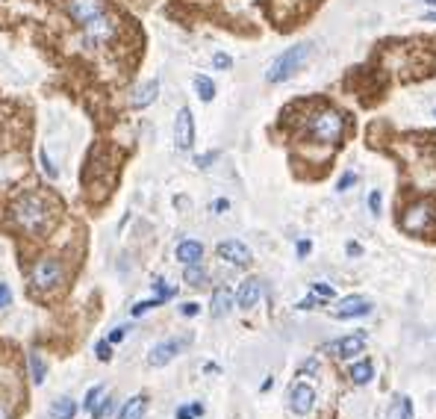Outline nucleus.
<instances>
[{"instance_id":"obj_1","label":"nucleus","mask_w":436,"mask_h":419,"mask_svg":"<svg viewBox=\"0 0 436 419\" xmlns=\"http://www.w3.org/2000/svg\"><path fill=\"white\" fill-rule=\"evenodd\" d=\"M12 219H15V225L27 233H42L47 228V221H51V207L42 195L35 192H27L24 198H18L12 204Z\"/></svg>"},{"instance_id":"obj_2","label":"nucleus","mask_w":436,"mask_h":419,"mask_svg":"<svg viewBox=\"0 0 436 419\" xmlns=\"http://www.w3.org/2000/svg\"><path fill=\"white\" fill-rule=\"evenodd\" d=\"M309 136L316 142H325V145H336L342 142V133H345V118L342 113H336V109H318V113L309 116Z\"/></svg>"},{"instance_id":"obj_3","label":"nucleus","mask_w":436,"mask_h":419,"mask_svg":"<svg viewBox=\"0 0 436 419\" xmlns=\"http://www.w3.org/2000/svg\"><path fill=\"white\" fill-rule=\"evenodd\" d=\"M309 51H313L309 45H292L289 51H283V54L271 63V68L266 71V80H268V83H283V80H289L292 74L304 65V59L309 56Z\"/></svg>"},{"instance_id":"obj_4","label":"nucleus","mask_w":436,"mask_h":419,"mask_svg":"<svg viewBox=\"0 0 436 419\" xmlns=\"http://www.w3.org/2000/svg\"><path fill=\"white\" fill-rule=\"evenodd\" d=\"M65 280V266H62L56 257H39V260L33 263L30 269V287L35 292H47L59 287V283Z\"/></svg>"},{"instance_id":"obj_5","label":"nucleus","mask_w":436,"mask_h":419,"mask_svg":"<svg viewBox=\"0 0 436 419\" xmlns=\"http://www.w3.org/2000/svg\"><path fill=\"white\" fill-rule=\"evenodd\" d=\"M433 204L430 201H413L410 204L404 213H401V228L407 230V233H428L430 230V225H433Z\"/></svg>"},{"instance_id":"obj_6","label":"nucleus","mask_w":436,"mask_h":419,"mask_svg":"<svg viewBox=\"0 0 436 419\" xmlns=\"http://www.w3.org/2000/svg\"><path fill=\"white\" fill-rule=\"evenodd\" d=\"M65 12L71 15V21H77L80 27H86L89 21L106 15V0H68Z\"/></svg>"},{"instance_id":"obj_7","label":"nucleus","mask_w":436,"mask_h":419,"mask_svg":"<svg viewBox=\"0 0 436 419\" xmlns=\"http://www.w3.org/2000/svg\"><path fill=\"white\" fill-rule=\"evenodd\" d=\"M83 30V42L86 45H106L112 35H115V18L109 15H101V18H95V21H89L86 27H80Z\"/></svg>"},{"instance_id":"obj_8","label":"nucleus","mask_w":436,"mask_h":419,"mask_svg":"<svg viewBox=\"0 0 436 419\" xmlns=\"http://www.w3.org/2000/svg\"><path fill=\"white\" fill-rule=\"evenodd\" d=\"M174 145H177V151H189L195 145V116L189 106H183L174 118Z\"/></svg>"},{"instance_id":"obj_9","label":"nucleus","mask_w":436,"mask_h":419,"mask_svg":"<svg viewBox=\"0 0 436 419\" xmlns=\"http://www.w3.org/2000/svg\"><path fill=\"white\" fill-rule=\"evenodd\" d=\"M316 404V390L309 384H292L289 387V411L295 416H307Z\"/></svg>"},{"instance_id":"obj_10","label":"nucleus","mask_w":436,"mask_h":419,"mask_svg":"<svg viewBox=\"0 0 436 419\" xmlns=\"http://www.w3.org/2000/svg\"><path fill=\"white\" fill-rule=\"evenodd\" d=\"M224 263H230V266H248L254 260L251 257V248H248L245 242H239V239H224L221 245H218V251H216Z\"/></svg>"},{"instance_id":"obj_11","label":"nucleus","mask_w":436,"mask_h":419,"mask_svg":"<svg viewBox=\"0 0 436 419\" xmlns=\"http://www.w3.org/2000/svg\"><path fill=\"white\" fill-rule=\"evenodd\" d=\"M189 342V337H180V340H165V342H156V346L151 349V354H147V363L151 366H165V363H171L174 357L180 354V349Z\"/></svg>"},{"instance_id":"obj_12","label":"nucleus","mask_w":436,"mask_h":419,"mask_svg":"<svg viewBox=\"0 0 436 419\" xmlns=\"http://www.w3.org/2000/svg\"><path fill=\"white\" fill-rule=\"evenodd\" d=\"M259 299H263V280H259V278H248V280H242V287L236 290V304H239L242 310L257 307Z\"/></svg>"},{"instance_id":"obj_13","label":"nucleus","mask_w":436,"mask_h":419,"mask_svg":"<svg viewBox=\"0 0 436 419\" xmlns=\"http://www.w3.org/2000/svg\"><path fill=\"white\" fill-rule=\"evenodd\" d=\"M371 310V301H366L363 295H348V299L339 301V307H333L330 316L333 319H354V316H363Z\"/></svg>"},{"instance_id":"obj_14","label":"nucleus","mask_w":436,"mask_h":419,"mask_svg":"<svg viewBox=\"0 0 436 419\" xmlns=\"http://www.w3.org/2000/svg\"><path fill=\"white\" fill-rule=\"evenodd\" d=\"M325 349L333 351L336 357H342V361H348V357H357L360 351L366 349V337L363 334H348V337L330 342V346H325Z\"/></svg>"},{"instance_id":"obj_15","label":"nucleus","mask_w":436,"mask_h":419,"mask_svg":"<svg viewBox=\"0 0 436 419\" xmlns=\"http://www.w3.org/2000/svg\"><path fill=\"white\" fill-rule=\"evenodd\" d=\"M156 95H159V80H147L142 86H136L133 95H130V106L133 109H145V106H151L156 101Z\"/></svg>"},{"instance_id":"obj_16","label":"nucleus","mask_w":436,"mask_h":419,"mask_svg":"<svg viewBox=\"0 0 436 419\" xmlns=\"http://www.w3.org/2000/svg\"><path fill=\"white\" fill-rule=\"evenodd\" d=\"M236 304V295L227 290V287H218L213 292V301H209V313H213V319H224Z\"/></svg>"},{"instance_id":"obj_17","label":"nucleus","mask_w":436,"mask_h":419,"mask_svg":"<svg viewBox=\"0 0 436 419\" xmlns=\"http://www.w3.org/2000/svg\"><path fill=\"white\" fill-rule=\"evenodd\" d=\"M201 257H204V245L197 239H183L177 245V260L183 266H197V263H201Z\"/></svg>"},{"instance_id":"obj_18","label":"nucleus","mask_w":436,"mask_h":419,"mask_svg":"<svg viewBox=\"0 0 436 419\" xmlns=\"http://www.w3.org/2000/svg\"><path fill=\"white\" fill-rule=\"evenodd\" d=\"M145 411H147V396H145V393H139V396L127 399V404L118 411V419H142Z\"/></svg>"},{"instance_id":"obj_19","label":"nucleus","mask_w":436,"mask_h":419,"mask_svg":"<svg viewBox=\"0 0 436 419\" xmlns=\"http://www.w3.org/2000/svg\"><path fill=\"white\" fill-rule=\"evenodd\" d=\"M74 413H77V402L71 396H59L51 404V419H74Z\"/></svg>"},{"instance_id":"obj_20","label":"nucleus","mask_w":436,"mask_h":419,"mask_svg":"<svg viewBox=\"0 0 436 419\" xmlns=\"http://www.w3.org/2000/svg\"><path fill=\"white\" fill-rule=\"evenodd\" d=\"M389 419H413V404H410V399L407 396H398L392 399V404H389V413H386Z\"/></svg>"},{"instance_id":"obj_21","label":"nucleus","mask_w":436,"mask_h":419,"mask_svg":"<svg viewBox=\"0 0 436 419\" xmlns=\"http://www.w3.org/2000/svg\"><path fill=\"white\" fill-rule=\"evenodd\" d=\"M192 83H195V95L201 97L204 104H209V101L216 97V83L209 80L207 74H195V80H192Z\"/></svg>"},{"instance_id":"obj_22","label":"nucleus","mask_w":436,"mask_h":419,"mask_svg":"<svg viewBox=\"0 0 436 419\" xmlns=\"http://www.w3.org/2000/svg\"><path fill=\"white\" fill-rule=\"evenodd\" d=\"M348 375H351V381H354V384H360V387H363V384H369V381L375 378V366H371L369 361H363V363H354L351 369H348Z\"/></svg>"},{"instance_id":"obj_23","label":"nucleus","mask_w":436,"mask_h":419,"mask_svg":"<svg viewBox=\"0 0 436 419\" xmlns=\"http://www.w3.org/2000/svg\"><path fill=\"white\" fill-rule=\"evenodd\" d=\"M27 363H30V372H33V384H42L45 375H47V363L42 361L39 351H30L27 354Z\"/></svg>"},{"instance_id":"obj_24","label":"nucleus","mask_w":436,"mask_h":419,"mask_svg":"<svg viewBox=\"0 0 436 419\" xmlns=\"http://www.w3.org/2000/svg\"><path fill=\"white\" fill-rule=\"evenodd\" d=\"M183 280L189 283V287H207V280H209V278H207V272L201 269V263H197V266H186Z\"/></svg>"},{"instance_id":"obj_25","label":"nucleus","mask_w":436,"mask_h":419,"mask_svg":"<svg viewBox=\"0 0 436 419\" xmlns=\"http://www.w3.org/2000/svg\"><path fill=\"white\" fill-rule=\"evenodd\" d=\"M104 393H106V387H104V384H95V387H92L89 393H86V399H83V408H86V411H89V413H92V411L97 408V404H101V399H104Z\"/></svg>"},{"instance_id":"obj_26","label":"nucleus","mask_w":436,"mask_h":419,"mask_svg":"<svg viewBox=\"0 0 436 419\" xmlns=\"http://www.w3.org/2000/svg\"><path fill=\"white\" fill-rule=\"evenodd\" d=\"M39 159H42V171H45V175L51 177V180H56V177H59V168L54 166V159H51V154H47L45 148L39 151Z\"/></svg>"},{"instance_id":"obj_27","label":"nucleus","mask_w":436,"mask_h":419,"mask_svg":"<svg viewBox=\"0 0 436 419\" xmlns=\"http://www.w3.org/2000/svg\"><path fill=\"white\" fill-rule=\"evenodd\" d=\"M154 290H156V299H159V301L174 299V295H177V290H174V287H165L163 278H156V280H154Z\"/></svg>"},{"instance_id":"obj_28","label":"nucleus","mask_w":436,"mask_h":419,"mask_svg":"<svg viewBox=\"0 0 436 419\" xmlns=\"http://www.w3.org/2000/svg\"><path fill=\"white\" fill-rule=\"evenodd\" d=\"M204 413V404H183V408H177V419H195Z\"/></svg>"},{"instance_id":"obj_29","label":"nucleus","mask_w":436,"mask_h":419,"mask_svg":"<svg viewBox=\"0 0 436 419\" xmlns=\"http://www.w3.org/2000/svg\"><path fill=\"white\" fill-rule=\"evenodd\" d=\"M216 159H218V151H207V154H197V157H195V166H197V168H209V166L216 163Z\"/></svg>"},{"instance_id":"obj_30","label":"nucleus","mask_w":436,"mask_h":419,"mask_svg":"<svg viewBox=\"0 0 436 419\" xmlns=\"http://www.w3.org/2000/svg\"><path fill=\"white\" fill-rule=\"evenodd\" d=\"M313 295H318V299H333V295H336V290L330 287V283H313Z\"/></svg>"},{"instance_id":"obj_31","label":"nucleus","mask_w":436,"mask_h":419,"mask_svg":"<svg viewBox=\"0 0 436 419\" xmlns=\"http://www.w3.org/2000/svg\"><path fill=\"white\" fill-rule=\"evenodd\" d=\"M159 304H163V301H159V299H147V301H139V304H136V307H133V316H142V313H147V310H154V307H159Z\"/></svg>"},{"instance_id":"obj_32","label":"nucleus","mask_w":436,"mask_h":419,"mask_svg":"<svg viewBox=\"0 0 436 419\" xmlns=\"http://www.w3.org/2000/svg\"><path fill=\"white\" fill-rule=\"evenodd\" d=\"M354 183H357V175H354V171H345V175L339 177V183H336V189H339V192H348V189L354 187Z\"/></svg>"},{"instance_id":"obj_33","label":"nucleus","mask_w":436,"mask_h":419,"mask_svg":"<svg viewBox=\"0 0 436 419\" xmlns=\"http://www.w3.org/2000/svg\"><path fill=\"white\" fill-rule=\"evenodd\" d=\"M230 65H233V59H230L227 54H221V51H218V54H213V68H218V71H227Z\"/></svg>"},{"instance_id":"obj_34","label":"nucleus","mask_w":436,"mask_h":419,"mask_svg":"<svg viewBox=\"0 0 436 419\" xmlns=\"http://www.w3.org/2000/svg\"><path fill=\"white\" fill-rule=\"evenodd\" d=\"M109 411H112V399L106 396V399H101V404H97V408L92 411V419H104Z\"/></svg>"},{"instance_id":"obj_35","label":"nucleus","mask_w":436,"mask_h":419,"mask_svg":"<svg viewBox=\"0 0 436 419\" xmlns=\"http://www.w3.org/2000/svg\"><path fill=\"white\" fill-rule=\"evenodd\" d=\"M380 204H383V195L375 189L369 195V209H371V216H380Z\"/></svg>"},{"instance_id":"obj_36","label":"nucleus","mask_w":436,"mask_h":419,"mask_svg":"<svg viewBox=\"0 0 436 419\" xmlns=\"http://www.w3.org/2000/svg\"><path fill=\"white\" fill-rule=\"evenodd\" d=\"M95 351H97V361H109V357H112V342L109 340H101Z\"/></svg>"},{"instance_id":"obj_37","label":"nucleus","mask_w":436,"mask_h":419,"mask_svg":"<svg viewBox=\"0 0 436 419\" xmlns=\"http://www.w3.org/2000/svg\"><path fill=\"white\" fill-rule=\"evenodd\" d=\"M9 304H12V290L9 283H0V310H6Z\"/></svg>"},{"instance_id":"obj_38","label":"nucleus","mask_w":436,"mask_h":419,"mask_svg":"<svg viewBox=\"0 0 436 419\" xmlns=\"http://www.w3.org/2000/svg\"><path fill=\"white\" fill-rule=\"evenodd\" d=\"M227 209H230V201H227V198L213 201V213H227Z\"/></svg>"},{"instance_id":"obj_39","label":"nucleus","mask_w":436,"mask_h":419,"mask_svg":"<svg viewBox=\"0 0 436 419\" xmlns=\"http://www.w3.org/2000/svg\"><path fill=\"white\" fill-rule=\"evenodd\" d=\"M197 310H201V307H197L195 301H189V304H183V307H180V313H183V316H197Z\"/></svg>"},{"instance_id":"obj_40","label":"nucleus","mask_w":436,"mask_h":419,"mask_svg":"<svg viewBox=\"0 0 436 419\" xmlns=\"http://www.w3.org/2000/svg\"><path fill=\"white\" fill-rule=\"evenodd\" d=\"M124 337H127V328L121 325V328H115V331H112V334H109V342H121Z\"/></svg>"},{"instance_id":"obj_41","label":"nucleus","mask_w":436,"mask_h":419,"mask_svg":"<svg viewBox=\"0 0 436 419\" xmlns=\"http://www.w3.org/2000/svg\"><path fill=\"white\" fill-rule=\"evenodd\" d=\"M316 304H321V301H316V295H309V299H304L301 304H298V310H313Z\"/></svg>"},{"instance_id":"obj_42","label":"nucleus","mask_w":436,"mask_h":419,"mask_svg":"<svg viewBox=\"0 0 436 419\" xmlns=\"http://www.w3.org/2000/svg\"><path fill=\"white\" fill-rule=\"evenodd\" d=\"M316 369H318V361H316V357H309V361L304 363V372H307V375H313Z\"/></svg>"},{"instance_id":"obj_43","label":"nucleus","mask_w":436,"mask_h":419,"mask_svg":"<svg viewBox=\"0 0 436 419\" xmlns=\"http://www.w3.org/2000/svg\"><path fill=\"white\" fill-rule=\"evenodd\" d=\"M309 248H313V245H309L307 239H301V242H298V254H301V257H307V254H309Z\"/></svg>"},{"instance_id":"obj_44","label":"nucleus","mask_w":436,"mask_h":419,"mask_svg":"<svg viewBox=\"0 0 436 419\" xmlns=\"http://www.w3.org/2000/svg\"><path fill=\"white\" fill-rule=\"evenodd\" d=\"M348 254H354V257H360V254H363V248H360V245H357V242H351V245H348Z\"/></svg>"},{"instance_id":"obj_45","label":"nucleus","mask_w":436,"mask_h":419,"mask_svg":"<svg viewBox=\"0 0 436 419\" xmlns=\"http://www.w3.org/2000/svg\"><path fill=\"white\" fill-rule=\"evenodd\" d=\"M425 21H433V24H436V9H430V12H428V15H425Z\"/></svg>"},{"instance_id":"obj_46","label":"nucleus","mask_w":436,"mask_h":419,"mask_svg":"<svg viewBox=\"0 0 436 419\" xmlns=\"http://www.w3.org/2000/svg\"><path fill=\"white\" fill-rule=\"evenodd\" d=\"M0 419H9V413H6V408H0Z\"/></svg>"},{"instance_id":"obj_47","label":"nucleus","mask_w":436,"mask_h":419,"mask_svg":"<svg viewBox=\"0 0 436 419\" xmlns=\"http://www.w3.org/2000/svg\"><path fill=\"white\" fill-rule=\"evenodd\" d=\"M425 3H428V6H433V9H436V0H425Z\"/></svg>"}]
</instances>
